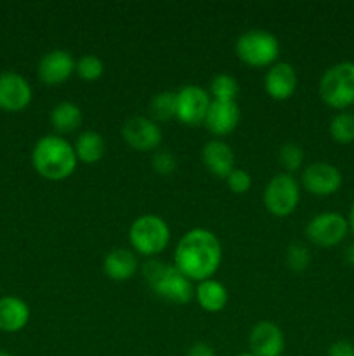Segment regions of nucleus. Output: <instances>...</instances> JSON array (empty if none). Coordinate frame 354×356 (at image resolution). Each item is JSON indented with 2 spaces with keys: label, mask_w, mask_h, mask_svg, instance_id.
Returning a JSON list of instances; mask_svg holds the SVG:
<instances>
[{
  "label": "nucleus",
  "mask_w": 354,
  "mask_h": 356,
  "mask_svg": "<svg viewBox=\"0 0 354 356\" xmlns=\"http://www.w3.org/2000/svg\"><path fill=\"white\" fill-rule=\"evenodd\" d=\"M222 263V245L210 229L193 228L180 236L174 252V266L191 282L214 277Z\"/></svg>",
  "instance_id": "1"
},
{
  "label": "nucleus",
  "mask_w": 354,
  "mask_h": 356,
  "mask_svg": "<svg viewBox=\"0 0 354 356\" xmlns=\"http://www.w3.org/2000/svg\"><path fill=\"white\" fill-rule=\"evenodd\" d=\"M33 169L49 181L68 179L76 169L75 148L62 136L47 134L38 139L31 152Z\"/></svg>",
  "instance_id": "2"
},
{
  "label": "nucleus",
  "mask_w": 354,
  "mask_h": 356,
  "mask_svg": "<svg viewBox=\"0 0 354 356\" xmlns=\"http://www.w3.org/2000/svg\"><path fill=\"white\" fill-rule=\"evenodd\" d=\"M142 277L148 287L165 301L174 305H187L193 301V282L184 277L174 264L153 257L142 264Z\"/></svg>",
  "instance_id": "3"
},
{
  "label": "nucleus",
  "mask_w": 354,
  "mask_h": 356,
  "mask_svg": "<svg viewBox=\"0 0 354 356\" xmlns=\"http://www.w3.org/2000/svg\"><path fill=\"white\" fill-rule=\"evenodd\" d=\"M319 97L326 106L346 111L354 104V61L330 66L319 79Z\"/></svg>",
  "instance_id": "4"
},
{
  "label": "nucleus",
  "mask_w": 354,
  "mask_h": 356,
  "mask_svg": "<svg viewBox=\"0 0 354 356\" xmlns=\"http://www.w3.org/2000/svg\"><path fill=\"white\" fill-rule=\"evenodd\" d=\"M236 56L242 63L252 68H269L280 56V42L276 35L262 28L243 31L235 45Z\"/></svg>",
  "instance_id": "5"
},
{
  "label": "nucleus",
  "mask_w": 354,
  "mask_h": 356,
  "mask_svg": "<svg viewBox=\"0 0 354 356\" xmlns=\"http://www.w3.org/2000/svg\"><path fill=\"white\" fill-rule=\"evenodd\" d=\"M128 240L132 249L141 256H160L170 242V228L163 218L156 214L139 216L128 229Z\"/></svg>",
  "instance_id": "6"
},
{
  "label": "nucleus",
  "mask_w": 354,
  "mask_h": 356,
  "mask_svg": "<svg viewBox=\"0 0 354 356\" xmlns=\"http://www.w3.org/2000/svg\"><path fill=\"white\" fill-rule=\"evenodd\" d=\"M301 202V184L292 174L281 172L271 177L264 190V205L267 212L276 218H287L294 214Z\"/></svg>",
  "instance_id": "7"
},
{
  "label": "nucleus",
  "mask_w": 354,
  "mask_h": 356,
  "mask_svg": "<svg viewBox=\"0 0 354 356\" xmlns=\"http://www.w3.org/2000/svg\"><path fill=\"white\" fill-rule=\"evenodd\" d=\"M349 233V222L340 212H321L316 214L305 226V236L316 247H335Z\"/></svg>",
  "instance_id": "8"
},
{
  "label": "nucleus",
  "mask_w": 354,
  "mask_h": 356,
  "mask_svg": "<svg viewBox=\"0 0 354 356\" xmlns=\"http://www.w3.org/2000/svg\"><path fill=\"white\" fill-rule=\"evenodd\" d=\"M210 103V94L203 87L194 86V83L180 87L177 90V120L183 122L184 125H189V127H198V125L205 124Z\"/></svg>",
  "instance_id": "9"
},
{
  "label": "nucleus",
  "mask_w": 354,
  "mask_h": 356,
  "mask_svg": "<svg viewBox=\"0 0 354 356\" xmlns=\"http://www.w3.org/2000/svg\"><path fill=\"white\" fill-rule=\"evenodd\" d=\"M121 138L137 152H153L162 145V129L149 117H130L121 127Z\"/></svg>",
  "instance_id": "10"
},
{
  "label": "nucleus",
  "mask_w": 354,
  "mask_h": 356,
  "mask_svg": "<svg viewBox=\"0 0 354 356\" xmlns=\"http://www.w3.org/2000/svg\"><path fill=\"white\" fill-rule=\"evenodd\" d=\"M302 186L316 197H330L342 186V172L333 163L314 162L302 172Z\"/></svg>",
  "instance_id": "11"
},
{
  "label": "nucleus",
  "mask_w": 354,
  "mask_h": 356,
  "mask_svg": "<svg viewBox=\"0 0 354 356\" xmlns=\"http://www.w3.org/2000/svg\"><path fill=\"white\" fill-rule=\"evenodd\" d=\"M33 90L30 82L16 72L0 73V110L16 113L31 103Z\"/></svg>",
  "instance_id": "12"
},
{
  "label": "nucleus",
  "mask_w": 354,
  "mask_h": 356,
  "mask_svg": "<svg viewBox=\"0 0 354 356\" xmlns=\"http://www.w3.org/2000/svg\"><path fill=\"white\" fill-rule=\"evenodd\" d=\"M75 58L68 51L54 49L42 56V59L38 61V79L45 86H61L75 73Z\"/></svg>",
  "instance_id": "13"
},
{
  "label": "nucleus",
  "mask_w": 354,
  "mask_h": 356,
  "mask_svg": "<svg viewBox=\"0 0 354 356\" xmlns=\"http://www.w3.org/2000/svg\"><path fill=\"white\" fill-rule=\"evenodd\" d=\"M250 353L255 356H283L285 336L283 330L273 322H259L253 325L248 337Z\"/></svg>",
  "instance_id": "14"
},
{
  "label": "nucleus",
  "mask_w": 354,
  "mask_h": 356,
  "mask_svg": "<svg viewBox=\"0 0 354 356\" xmlns=\"http://www.w3.org/2000/svg\"><path fill=\"white\" fill-rule=\"evenodd\" d=\"M298 76L292 65L283 61H276L269 66L266 76H264V89L267 96L274 101H287L294 96L297 90Z\"/></svg>",
  "instance_id": "15"
},
{
  "label": "nucleus",
  "mask_w": 354,
  "mask_h": 356,
  "mask_svg": "<svg viewBox=\"0 0 354 356\" xmlns=\"http://www.w3.org/2000/svg\"><path fill=\"white\" fill-rule=\"evenodd\" d=\"M239 117L242 113L236 101H212L205 118V127L217 139L224 138L238 127Z\"/></svg>",
  "instance_id": "16"
},
{
  "label": "nucleus",
  "mask_w": 354,
  "mask_h": 356,
  "mask_svg": "<svg viewBox=\"0 0 354 356\" xmlns=\"http://www.w3.org/2000/svg\"><path fill=\"white\" fill-rule=\"evenodd\" d=\"M201 162L217 177H228L235 169V152L222 139H210L201 148Z\"/></svg>",
  "instance_id": "17"
},
{
  "label": "nucleus",
  "mask_w": 354,
  "mask_h": 356,
  "mask_svg": "<svg viewBox=\"0 0 354 356\" xmlns=\"http://www.w3.org/2000/svg\"><path fill=\"white\" fill-rule=\"evenodd\" d=\"M139 270V259L135 252L128 249H113L104 256L103 271L110 280L127 282Z\"/></svg>",
  "instance_id": "18"
},
{
  "label": "nucleus",
  "mask_w": 354,
  "mask_h": 356,
  "mask_svg": "<svg viewBox=\"0 0 354 356\" xmlns=\"http://www.w3.org/2000/svg\"><path fill=\"white\" fill-rule=\"evenodd\" d=\"M30 322V308L26 302L14 296L0 299V330L14 334L23 330Z\"/></svg>",
  "instance_id": "19"
},
{
  "label": "nucleus",
  "mask_w": 354,
  "mask_h": 356,
  "mask_svg": "<svg viewBox=\"0 0 354 356\" xmlns=\"http://www.w3.org/2000/svg\"><path fill=\"white\" fill-rule=\"evenodd\" d=\"M194 299L200 305V308L207 313H219L226 308L229 301L228 289L221 282L208 278L198 284L194 289Z\"/></svg>",
  "instance_id": "20"
},
{
  "label": "nucleus",
  "mask_w": 354,
  "mask_h": 356,
  "mask_svg": "<svg viewBox=\"0 0 354 356\" xmlns=\"http://www.w3.org/2000/svg\"><path fill=\"white\" fill-rule=\"evenodd\" d=\"M73 148H75V155L80 162L96 163L106 153V141L99 132L85 131L76 138Z\"/></svg>",
  "instance_id": "21"
},
{
  "label": "nucleus",
  "mask_w": 354,
  "mask_h": 356,
  "mask_svg": "<svg viewBox=\"0 0 354 356\" xmlns=\"http://www.w3.org/2000/svg\"><path fill=\"white\" fill-rule=\"evenodd\" d=\"M82 110L71 101H61L51 111V124L59 134L75 132L82 124Z\"/></svg>",
  "instance_id": "22"
},
{
  "label": "nucleus",
  "mask_w": 354,
  "mask_h": 356,
  "mask_svg": "<svg viewBox=\"0 0 354 356\" xmlns=\"http://www.w3.org/2000/svg\"><path fill=\"white\" fill-rule=\"evenodd\" d=\"M177 108V92L174 90H162V92L155 94L149 101V113H151V120L167 122L170 118L176 117Z\"/></svg>",
  "instance_id": "23"
},
{
  "label": "nucleus",
  "mask_w": 354,
  "mask_h": 356,
  "mask_svg": "<svg viewBox=\"0 0 354 356\" xmlns=\"http://www.w3.org/2000/svg\"><path fill=\"white\" fill-rule=\"evenodd\" d=\"M330 136L339 145H351L354 143V113L353 111H339L333 115L330 122Z\"/></svg>",
  "instance_id": "24"
},
{
  "label": "nucleus",
  "mask_w": 354,
  "mask_h": 356,
  "mask_svg": "<svg viewBox=\"0 0 354 356\" xmlns=\"http://www.w3.org/2000/svg\"><path fill=\"white\" fill-rule=\"evenodd\" d=\"M239 92L238 80L228 73H219L210 82L212 101H235Z\"/></svg>",
  "instance_id": "25"
},
{
  "label": "nucleus",
  "mask_w": 354,
  "mask_h": 356,
  "mask_svg": "<svg viewBox=\"0 0 354 356\" xmlns=\"http://www.w3.org/2000/svg\"><path fill=\"white\" fill-rule=\"evenodd\" d=\"M75 73L85 82H96L103 76L104 73V63L99 56L96 54H85L76 61Z\"/></svg>",
  "instance_id": "26"
},
{
  "label": "nucleus",
  "mask_w": 354,
  "mask_h": 356,
  "mask_svg": "<svg viewBox=\"0 0 354 356\" xmlns=\"http://www.w3.org/2000/svg\"><path fill=\"white\" fill-rule=\"evenodd\" d=\"M285 263L292 271H297V273L305 271L311 264V250L301 242L290 243L285 252Z\"/></svg>",
  "instance_id": "27"
},
{
  "label": "nucleus",
  "mask_w": 354,
  "mask_h": 356,
  "mask_svg": "<svg viewBox=\"0 0 354 356\" xmlns=\"http://www.w3.org/2000/svg\"><path fill=\"white\" fill-rule=\"evenodd\" d=\"M278 160H280V165L287 170V174H292L301 169L302 162H304V149L295 143H285L278 152Z\"/></svg>",
  "instance_id": "28"
},
{
  "label": "nucleus",
  "mask_w": 354,
  "mask_h": 356,
  "mask_svg": "<svg viewBox=\"0 0 354 356\" xmlns=\"http://www.w3.org/2000/svg\"><path fill=\"white\" fill-rule=\"evenodd\" d=\"M151 167L156 174L160 176H170L177 170V159L172 152L169 149H160L153 155Z\"/></svg>",
  "instance_id": "29"
},
{
  "label": "nucleus",
  "mask_w": 354,
  "mask_h": 356,
  "mask_svg": "<svg viewBox=\"0 0 354 356\" xmlns=\"http://www.w3.org/2000/svg\"><path fill=\"white\" fill-rule=\"evenodd\" d=\"M226 184H228L229 190L236 195H243L250 190L252 186V177L246 170L243 169H233L229 172V176L226 177Z\"/></svg>",
  "instance_id": "30"
},
{
  "label": "nucleus",
  "mask_w": 354,
  "mask_h": 356,
  "mask_svg": "<svg viewBox=\"0 0 354 356\" xmlns=\"http://www.w3.org/2000/svg\"><path fill=\"white\" fill-rule=\"evenodd\" d=\"M328 356H354V344L349 341H335L330 344Z\"/></svg>",
  "instance_id": "31"
},
{
  "label": "nucleus",
  "mask_w": 354,
  "mask_h": 356,
  "mask_svg": "<svg viewBox=\"0 0 354 356\" xmlns=\"http://www.w3.org/2000/svg\"><path fill=\"white\" fill-rule=\"evenodd\" d=\"M186 356H217L215 350L207 343H196L186 351Z\"/></svg>",
  "instance_id": "32"
},
{
  "label": "nucleus",
  "mask_w": 354,
  "mask_h": 356,
  "mask_svg": "<svg viewBox=\"0 0 354 356\" xmlns=\"http://www.w3.org/2000/svg\"><path fill=\"white\" fill-rule=\"evenodd\" d=\"M347 222H349V232L353 233L354 236V202L349 209V216H347Z\"/></svg>",
  "instance_id": "33"
},
{
  "label": "nucleus",
  "mask_w": 354,
  "mask_h": 356,
  "mask_svg": "<svg viewBox=\"0 0 354 356\" xmlns=\"http://www.w3.org/2000/svg\"><path fill=\"white\" fill-rule=\"evenodd\" d=\"M347 259H349L351 266L354 268V243L349 247V250H347Z\"/></svg>",
  "instance_id": "34"
},
{
  "label": "nucleus",
  "mask_w": 354,
  "mask_h": 356,
  "mask_svg": "<svg viewBox=\"0 0 354 356\" xmlns=\"http://www.w3.org/2000/svg\"><path fill=\"white\" fill-rule=\"evenodd\" d=\"M0 356H12V355L7 353V351H2V350H0Z\"/></svg>",
  "instance_id": "35"
},
{
  "label": "nucleus",
  "mask_w": 354,
  "mask_h": 356,
  "mask_svg": "<svg viewBox=\"0 0 354 356\" xmlns=\"http://www.w3.org/2000/svg\"><path fill=\"white\" fill-rule=\"evenodd\" d=\"M238 356H255V355H252V353H250V351H248V353H239Z\"/></svg>",
  "instance_id": "36"
}]
</instances>
